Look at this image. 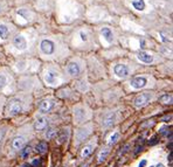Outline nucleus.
Listing matches in <instances>:
<instances>
[{
    "mask_svg": "<svg viewBox=\"0 0 173 167\" xmlns=\"http://www.w3.org/2000/svg\"><path fill=\"white\" fill-rule=\"evenodd\" d=\"M29 154H30V147H29V146H26L24 150L21 151V157H22V158H27Z\"/></svg>",
    "mask_w": 173,
    "mask_h": 167,
    "instance_id": "393cba45",
    "label": "nucleus"
},
{
    "mask_svg": "<svg viewBox=\"0 0 173 167\" xmlns=\"http://www.w3.org/2000/svg\"><path fill=\"white\" fill-rule=\"evenodd\" d=\"M0 12H1V7H0Z\"/></svg>",
    "mask_w": 173,
    "mask_h": 167,
    "instance_id": "2f4dec72",
    "label": "nucleus"
},
{
    "mask_svg": "<svg viewBox=\"0 0 173 167\" xmlns=\"http://www.w3.org/2000/svg\"><path fill=\"white\" fill-rule=\"evenodd\" d=\"M81 69H80V66L75 62H72V63H69L68 66V72L72 76H77L78 74H80Z\"/></svg>",
    "mask_w": 173,
    "mask_h": 167,
    "instance_id": "9b49d317",
    "label": "nucleus"
},
{
    "mask_svg": "<svg viewBox=\"0 0 173 167\" xmlns=\"http://www.w3.org/2000/svg\"><path fill=\"white\" fill-rule=\"evenodd\" d=\"M146 83H147V80H146L145 77H134V78H132L131 82H130L131 87L134 88V89L144 88V87L146 85Z\"/></svg>",
    "mask_w": 173,
    "mask_h": 167,
    "instance_id": "0eeeda50",
    "label": "nucleus"
},
{
    "mask_svg": "<svg viewBox=\"0 0 173 167\" xmlns=\"http://www.w3.org/2000/svg\"><path fill=\"white\" fill-rule=\"evenodd\" d=\"M150 167H153V166H150Z\"/></svg>",
    "mask_w": 173,
    "mask_h": 167,
    "instance_id": "473e14b6",
    "label": "nucleus"
},
{
    "mask_svg": "<svg viewBox=\"0 0 173 167\" xmlns=\"http://www.w3.org/2000/svg\"><path fill=\"white\" fill-rule=\"evenodd\" d=\"M45 136H46V138H47V139H53L54 137H56V136H57V131H56L55 128H53V127H51V128H48Z\"/></svg>",
    "mask_w": 173,
    "mask_h": 167,
    "instance_id": "412c9836",
    "label": "nucleus"
},
{
    "mask_svg": "<svg viewBox=\"0 0 173 167\" xmlns=\"http://www.w3.org/2000/svg\"><path fill=\"white\" fill-rule=\"evenodd\" d=\"M6 84H7V78H6V76L0 74V90H1Z\"/></svg>",
    "mask_w": 173,
    "mask_h": 167,
    "instance_id": "b1692460",
    "label": "nucleus"
},
{
    "mask_svg": "<svg viewBox=\"0 0 173 167\" xmlns=\"http://www.w3.org/2000/svg\"><path fill=\"white\" fill-rule=\"evenodd\" d=\"M146 164H147V161H146L145 159H143V160L141 161V164H139V166H138V167H145V166H146Z\"/></svg>",
    "mask_w": 173,
    "mask_h": 167,
    "instance_id": "c85d7f7f",
    "label": "nucleus"
},
{
    "mask_svg": "<svg viewBox=\"0 0 173 167\" xmlns=\"http://www.w3.org/2000/svg\"><path fill=\"white\" fill-rule=\"evenodd\" d=\"M152 140H153V141H151V143H150V145H154L155 143H157V137H153V138H152Z\"/></svg>",
    "mask_w": 173,
    "mask_h": 167,
    "instance_id": "c756f323",
    "label": "nucleus"
},
{
    "mask_svg": "<svg viewBox=\"0 0 173 167\" xmlns=\"http://www.w3.org/2000/svg\"><path fill=\"white\" fill-rule=\"evenodd\" d=\"M40 48H41V51L46 55H51L54 51H55V45L51 40H48V39H43L40 43Z\"/></svg>",
    "mask_w": 173,
    "mask_h": 167,
    "instance_id": "f257e3e1",
    "label": "nucleus"
},
{
    "mask_svg": "<svg viewBox=\"0 0 173 167\" xmlns=\"http://www.w3.org/2000/svg\"><path fill=\"white\" fill-rule=\"evenodd\" d=\"M151 98H152V94H150V92H144V94H141L139 96L134 99V105L137 108L144 106V105H146L149 103V101Z\"/></svg>",
    "mask_w": 173,
    "mask_h": 167,
    "instance_id": "7ed1b4c3",
    "label": "nucleus"
},
{
    "mask_svg": "<svg viewBox=\"0 0 173 167\" xmlns=\"http://www.w3.org/2000/svg\"><path fill=\"white\" fill-rule=\"evenodd\" d=\"M91 152H93V146L91 145H86V146H84L83 151H82V157L83 158H88L91 154Z\"/></svg>",
    "mask_w": 173,
    "mask_h": 167,
    "instance_id": "aec40b11",
    "label": "nucleus"
},
{
    "mask_svg": "<svg viewBox=\"0 0 173 167\" xmlns=\"http://www.w3.org/2000/svg\"><path fill=\"white\" fill-rule=\"evenodd\" d=\"M109 152H110V150L108 147H104V148H102V151L99 152V154H98V162H103L105 159H107V157H108V154H109Z\"/></svg>",
    "mask_w": 173,
    "mask_h": 167,
    "instance_id": "a211bd4d",
    "label": "nucleus"
},
{
    "mask_svg": "<svg viewBox=\"0 0 173 167\" xmlns=\"http://www.w3.org/2000/svg\"><path fill=\"white\" fill-rule=\"evenodd\" d=\"M114 123H115V114H112V112L105 115L104 118H103V126H105V127L112 126Z\"/></svg>",
    "mask_w": 173,
    "mask_h": 167,
    "instance_id": "9d476101",
    "label": "nucleus"
},
{
    "mask_svg": "<svg viewBox=\"0 0 173 167\" xmlns=\"http://www.w3.org/2000/svg\"><path fill=\"white\" fill-rule=\"evenodd\" d=\"M48 150V145L46 141H40L38 145H36V152H39L40 154H43L46 153Z\"/></svg>",
    "mask_w": 173,
    "mask_h": 167,
    "instance_id": "f3484780",
    "label": "nucleus"
},
{
    "mask_svg": "<svg viewBox=\"0 0 173 167\" xmlns=\"http://www.w3.org/2000/svg\"><path fill=\"white\" fill-rule=\"evenodd\" d=\"M45 80L48 84L54 85L57 83V72L53 71V70H47L46 71V75H45Z\"/></svg>",
    "mask_w": 173,
    "mask_h": 167,
    "instance_id": "423d86ee",
    "label": "nucleus"
},
{
    "mask_svg": "<svg viewBox=\"0 0 173 167\" xmlns=\"http://www.w3.org/2000/svg\"><path fill=\"white\" fill-rule=\"evenodd\" d=\"M55 106V103L53 101H43L40 103V111L42 114H46V112H49L50 110H53Z\"/></svg>",
    "mask_w": 173,
    "mask_h": 167,
    "instance_id": "6e6552de",
    "label": "nucleus"
},
{
    "mask_svg": "<svg viewBox=\"0 0 173 167\" xmlns=\"http://www.w3.org/2000/svg\"><path fill=\"white\" fill-rule=\"evenodd\" d=\"M119 139V133L118 132H115L110 138H109V145H114L117 143V140Z\"/></svg>",
    "mask_w": 173,
    "mask_h": 167,
    "instance_id": "4be33fe9",
    "label": "nucleus"
},
{
    "mask_svg": "<svg viewBox=\"0 0 173 167\" xmlns=\"http://www.w3.org/2000/svg\"><path fill=\"white\" fill-rule=\"evenodd\" d=\"M48 125V120L47 118L45 117H40L38 118V120L35 122V125H34V127H35V130H38V131H41V130H45Z\"/></svg>",
    "mask_w": 173,
    "mask_h": 167,
    "instance_id": "1a4fd4ad",
    "label": "nucleus"
},
{
    "mask_svg": "<svg viewBox=\"0 0 173 167\" xmlns=\"http://www.w3.org/2000/svg\"><path fill=\"white\" fill-rule=\"evenodd\" d=\"M80 36H81V40H82V41H86V40H88V38H86V34H85L84 32H81V33H80Z\"/></svg>",
    "mask_w": 173,
    "mask_h": 167,
    "instance_id": "cd10ccee",
    "label": "nucleus"
},
{
    "mask_svg": "<svg viewBox=\"0 0 173 167\" xmlns=\"http://www.w3.org/2000/svg\"><path fill=\"white\" fill-rule=\"evenodd\" d=\"M5 133H6L5 128H1V130H0V144H1V141H3V138H4Z\"/></svg>",
    "mask_w": 173,
    "mask_h": 167,
    "instance_id": "bb28decb",
    "label": "nucleus"
},
{
    "mask_svg": "<svg viewBox=\"0 0 173 167\" xmlns=\"http://www.w3.org/2000/svg\"><path fill=\"white\" fill-rule=\"evenodd\" d=\"M115 74L118 77H126L129 75V68L125 64H117L114 68Z\"/></svg>",
    "mask_w": 173,
    "mask_h": 167,
    "instance_id": "39448f33",
    "label": "nucleus"
},
{
    "mask_svg": "<svg viewBox=\"0 0 173 167\" xmlns=\"http://www.w3.org/2000/svg\"><path fill=\"white\" fill-rule=\"evenodd\" d=\"M159 102L163 103V104H171V102H172V96L168 95V94L162 95V96L159 97Z\"/></svg>",
    "mask_w": 173,
    "mask_h": 167,
    "instance_id": "6ab92c4d",
    "label": "nucleus"
},
{
    "mask_svg": "<svg viewBox=\"0 0 173 167\" xmlns=\"http://www.w3.org/2000/svg\"><path fill=\"white\" fill-rule=\"evenodd\" d=\"M101 33H102V35H103V38H104L108 42H112V41H114V34H112V32L110 30V28H108V27L102 28Z\"/></svg>",
    "mask_w": 173,
    "mask_h": 167,
    "instance_id": "ddd939ff",
    "label": "nucleus"
},
{
    "mask_svg": "<svg viewBox=\"0 0 173 167\" xmlns=\"http://www.w3.org/2000/svg\"><path fill=\"white\" fill-rule=\"evenodd\" d=\"M132 6L137 11H144L145 9V1H144V0H133Z\"/></svg>",
    "mask_w": 173,
    "mask_h": 167,
    "instance_id": "2eb2a0df",
    "label": "nucleus"
},
{
    "mask_svg": "<svg viewBox=\"0 0 173 167\" xmlns=\"http://www.w3.org/2000/svg\"><path fill=\"white\" fill-rule=\"evenodd\" d=\"M24 144H25V138L24 137H16V138L13 139V143H12V145H13V147L15 148V150H20Z\"/></svg>",
    "mask_w": 173,
    "mask_h": 167,
    "instance_id": "4468645a",
    "label": "nucleus"
},
{
    "mask_svg": "<svg viewBox=\"0 0 173 167\" xmlns=\"http://www.w3.org/2000/svg\"><path fill=\"white\" fill-rule=\"evenodd\" d=\"M68 137V130H62V132L59 137V143H63Z\"/></svg>",
    "mask_w": 173,
    "mask_h": 167,
    "instance_id": "5701e85b",
    "label": "nucleus"
},
{
    "mask_svg": "<svg viewBox=\"0 0 173 167\" xmlns=\"http://www.w3.org/2000/svg\"><path fill=\"white\" fill-rule=\"evenodd\" d=\"M21 110H22V105H21V102L18 101V99H13L9 102L8 106H7V111H8V114L14 116V115H18L21 112Z\"/></svg>",
    "mask_w": 173,
    "mask_h": 167,
    "instance_id": "f03ea898",
    "label": "nucleus"
},
{
    "mask_svg": "<svg viewBox=\"0 0 173 167\" xmlns=\"http://www.w3.org/2000/svg\"><path fill=\"white\" fill-rule=\"evenodd\" d=\"M13 45H14V47L16 49L24 50L27 47V41H26V39L24 38L22 35H16L15 38L13 39Z\"/></svg>",
    "mask_w": 173,
    "mask_h": 167,
    "instance_id": "20e7f679",
    "label": "nucleus"
},
{
    "mask_svg": "<svg viewBox=\"0 0 173 167\" xmlns=\"http://www.w3.org/2000/svg\"><path fill=\"white\" fill-rule=\"evenodd\" d=\"M40 164H41V160H40V159H34L33 162H32V166L36 167V166H40Z\"/></svg>",
    "mask_w": 173,
    "mask_h": 167,
    "instance_id": "a878e982",
    "label": "nucleus"
},
{
    "mask_svg": "<svg viewBox=\"0 0 173 167\" xmlns=\"http://www.w3.org/2000/svg\"><path fill=\"white\" fill-rule=\"evenodd\" d=\"M137 57H138V60H141L144 63H151L153 61V56H152V55H150V54L145 53V51L138 53V56Z\"/></svg>",
    "mask_w": 173,
    "mask_h": 167,
    "instance_id": "f8f14e48",
    "label": "nucleus"
},
{
    "mask_svg": "<svg viewBox=\"0 0 173 167\" xmlns=\"http://www.w3.org/2000/svg\"><path fill=\"white\" fill-rule=\"evenodd\" d=\"M8 34H9L8 27H7L6 25H3V24H1V25H0V39H3V40L7 39Z\"/></svg>",
    "mask_w": 173,
    "mask_h": 167,
    "instance_id": "dca6fc26",
    "label": "nucleus"
},
{
    "mask_svg": "<svg viewBox=\"0 0 173 167\" xmlns=\"http://www.w3.org/2000/svg\"><path fill=\"white\" fill-rule=\"evenodd\" d=\"M157 167H164V165H163V164H158Z\"/></svg>",
    "mask_w": 173,
    "mask_h": 167,
    "instance_id": "7c9ffc66",
    "label": "nucleus"
}]
</instances>
